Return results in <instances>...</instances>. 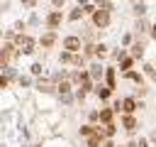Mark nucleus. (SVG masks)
<instances>
[{"label":"nucleus","instance_id":"nucleus-37","mask_svg":"<svg viewBox=\"0 0 156 147\" xmlns=\"http://www.w3.org/2000/svg\"><path fill=\"white\" fill-rule=\"evenodd\" d=\"M149 142H151L149 137H139V140H136V147H149Z\"/></svg>","mask_w":156,"mask_h":147},{"label":"nucleus","instance_id":"nucleus-31","mask_svg":"<svg viewBox=\"0 0 156 147\" xmlns=\"http://www.w3.org/2000/svg\"><path fill=\"white\" fill-rule=\"evenodd\" d=\"M39 22H41V20H39V15H37V10H32V15L27 17V24H29V27H37Z\"/></svg>","mask_w":156,"mask_h":147},{"label":"nucleus","instance_id":"nucleus-26","mask_svg":"<svg viewBox=\"0 0 156 147\" xmlns=\"http://www.w3.org/2000/svg\"><path fill=\"white\" fill-rule=\"evenodd\" d=\"M95 130H98V125L88 123V125H80V130H78V132H80V137H90V135H93Z\"/></svg>","mask_w":156,"mask_h":147},{"label":"nucleus","instance_id":"nucleus-44","mask_svg":"<svg viewBox=\"0 0 156 147\" xmlns=\"http://www.w3.org/2000/svg\"><path fill=\"white\" fill-rule=\"evenodd\" d=\"M129 2H139V0H129Z\"/></svg>","mask_w":156,"mask_h":147},{"label":"nucleus","instance_id":"nucleus-23","mask_svg":"<svg viewBox=\"0 0 156 147\" xmlns=\"http://www.w3.org/2000/svg\"><path fill=\"white\" fill-rule=\"evenodd\" d=\"M134 64H136V59L129 54L127 59H122V61H119V71H122V74H127V71H132V69H134Z\"/></svg>","mask_w":156,"mask_h":147},{"label":"nucleus","instance_id":"nucleus-1","mask_svg":"<svg viewBox=\"0 0 156 147\" xmlns=\"http://www.w3.org/2000/svg\"><path fill=\"white\" fill-rule=\"evenodd\" d=\"M20 56H22V51L17 49L15 42H2V47H0V66H10Z\"/></svg>","mask_w":156,"mask_h":147},{"label":"nucleus","instance_id":"nucleus-28","mask_svg":"<svg viewBox=\"0 0 156 147\" xmlns=\"http://www.w3.org/2000/svg\"><path fill=\"white\" fill-rule=\"evenodd\" d=\"M102 132H105V137H107V140H112V137L117 135V125H115V123H110V125H102Z\"/></svg>","mask_w":156,"mask_h":147},{"label":"nucleus","instance_id":"nucleus-5","mask_svg":"<svg viewBox=\"0 0 156 147\" xmlns=\"http://www.w3.org/2000/svg\"><path fill=\"white\" fill-rule=\"evenodd\" d=\"M83 47H85V42H83L78 34H66V37L61 39V49H66V51H71V54H80Z\"/></svg>","mask_w":156,"mask_h":147},{"label":"nucleus","instance_id":"nucleus-32","mask_svg":"<svg viewBox=\"0 0 156 147\" xmlns=\"http://www.w3.org/2000/svg\"><path fill=\"white\" fill-rule=\"evenodd\" d=\"M20 2L24 10H37V5H39V0H20Z\"/></svg>","mask_w":156,"mask_h":147},{"label":"nucleus","instance_id":"nucleus-18","mask_svg":"<svg viewBox=\"0 0 156 147\" xmlns=\"http://www.w3.org/2000/svg\"><path fill=\"white\" fill-rule=\"evenodd\" d=\"M115 123V108H100V125H110Z\"/></svg>","mask_w":156,"mask_h":147},{"label":"nucleus","instance_id":"nucleus-6","mask_svg":"<svg viewBox=\"0 0 156 147\" xmlns=\"http://www.w3.org/2000/svg\"><path fill=\"white\" fill-rule=\"evenodd\" d=\"M119 125H122V130H124L129 137H134V135H136V130H139V118H136V115H124V113H122Z\"/></svg>","mask_w":156,"mask_h":147},{"label":"nucleus","instance_id":"nucleus-3","mask_svg":"<svg viewBox=\"0 0 156 147\" xmlns=\"http://www.w3.org/2000/svg\"><path fill=\"white\" fill-rule=\"evenodd\" d=\"M90 22H93V27L95 29H107L110 24H112V12H107V10H102V7H98L95 12H93V17H90Z\"/></svg>","mask_w":156,"mask_h":147},{"label":"nucleus","instance_id":"nucleus-43","mask_svg":"<svg viewBox=\"0 0 156 147\" xmlns=\"http://www.w3.org/2000/svg\"><path fill=\"white\" fill-rule=\"evenodd\" d=\"M117 147H127V145H117Z\"/></svg>","mask_w":156,"mask_h":147},{"label":"nucleus","instance_id":"nucleus-8","mask_svg":"<svg viewBox=\"0 0 156 147\" xmlns=\"http://www.w3.org/2000/svg\"><path fill=\"white\" fill-rule=\"evenodd\" d=\"M151 24H154V22H149L146 17H136V22H134V34H136V39H139V37H149V34H151Z\"/></svg>","mask_w":156,"mask_h":147},{"label":"nucleus","instance_id":"nucleus-40","mask_svg":"<svg viewBox=\"0 0 156 147\" xmlns=\"http://www.w3.org/2000/svg\"><path fill=\"white\" fill-rule=\"evenodd\" d=\"M149 140H151V145L156 147V132H151V135H149Z\"/></svg>","mask_w":156,"mask_h":147},{"label":"nucleus","instance_id":"nucleus-33","mask_svg":"<svg viewBox=\"0 0 156 147\" xmlns=\"http://www.w3.org/2000/svg\"><path fill=\"white\" fill-rule=\"evenodd\" d=\"M88 120H90L93 125H98V123H100V110H90V113H88Z\"/></svg>","mask_w":156,"mask_h":147},{"label":"nucleus","instance_id":"nucleus-35","mask_svg":"<svg viewBox=\"0 0 156 147\" xmlns=\"http://www.w3.org/2000/svg\"><path fill=\"white\" fill-rule=\"evenodd\" d=\"M100 7H102V10H107V12H115V0H105Z\"/></svg>","mask_w":156,"mask_h":147},{"label":"nucleus","instance_id":"nucleus-4","mask_svg":"<svg viewBox=\"0 0 156 147\" xmlns=\"http://www.w3.org/2000/svg\"><path fill=\"white\" fill-rule=\"evenodd\" d=\"M63 22H66V12L63 10H49L44 15V27L46 29H58Z\"/></svg>","mask_w":156,"mask_h":147},{"label":"nucleus","instance_id":"nucleus-19","mask_svg":"<svg viewBox=\"0 0 156 147\" xmlns=\"http://www.w3.org/2000/svg\"><path fill=\"white\" fill-rule=\"evenodd\" d=\"M124 78H127V81H132L134 86H144V78H146V76H144L141 71H134V69H132V71H127V74H124Z\"/></svg>","mask_w":156,"mask_h":147},{"label":"nucleus","instance_id":"nucleus-10","mask_svg":"<svg viewBox=\"0 0 156 147\" xmlns=\"http://www.w3.org/2000/svg\"><path fill=\"white\" fill-rule=\"evenodd\" d=\"M34 88H37V91H41V93H56V81L44 76V78H37Z\"/></svg>","mask_w":156,"mask_h":147},{"label":"nucleus","instance_id":"nucleus-7","mask_svg":"<svg viewBox=\"0 0 156 147\" xmlns=\"http://www.w3.org/2000/svg\"><path fill=\"white\" fill-rule=\"evenodd\" d=\"M56 42H58V32H56V29H46V32L39 37V47H41V49H54Z\"/></svg>","mask_w":156,"mask_h":147},{"label":"nucleus","instance_id":"nucleus-17","mask_svg":"<svg viewBox=\"0 0 156 147\" xmlns=\"http://www.w3.org/2000/svg\"><path fill=\"white\" fill-rule=\"evenodd\" d=\"M146 12H149V5H146V0L132 2V15H134V17H146Z\"/></svg>","mask_w":156,"mask_h":147},{"label":"nucleus","instance_id":"nucleus-42","mask_svg":"<svg viewBox=\"0 0 156 147\" xmlns=\"http://www.w3.org/2000/svg\"><path fill=\"white\" fill-rule=\"evenodd\" d=\"M90 2H95V5H98V7H100V5H102V2H105V0H90Z\"/></svg>","mask_w":156,"mask_h":147},{"label":"nucleus","instance_id":"nucleus-11","mask_svg":"<svg viewBox=\"0 0 156 147\" xmlns=\"http://www.w3.org/2000/svg\"><path fill=\"white\" fill-rule=\"evenodd\" d=\"M93 93L98 96V100H100V103H107V100L112 98V93H115V91H112L107 83H95V91H93Z\"/></svg>","mask_w":156,"mask_h":147},{"label":"nucleus","instance_id":"nucleus-14","mask_svg":"<svg viewBox=\"0 0 156 147\" xmlns=\"http://www.w3.org/2000/svg\"><path fill=\"white\" fill-rule=\"evenodd\" d=\"M144 49H146V44H144V39H136L132 47H129V54L136 59V61H141L144 59Z\"/></svg>","mask_w":156,"mask_h":147},{"label":"nucleus","instance_id":"nucleus-30","mask_svg":"<svg viewBox=\"0 0 156 147\" xmlns=\"http://www.w3.org/2000/svg\"><path fill=\"white\" fill-rule=\"evenodd\" d=\"M17 83H20L22 88H29V86H32V74H20Z\"/></svg>","mask_w":156,"mask_h":147},{"label":"nucleus","instance_id":"nucleus-2","mask_svg":"<svg viewBox=\"0 0 156 147\" xmlns=\"http://www.w3.org/2000/svg\"><path fill=\"white\" fill-rule=\"evenodd\" d=\"M15 44H17V49H20L22 54L32 56V54L37 51V47H39V39H34L29 32H24V34H17V37H15Z\"/></svg>","mask_w":156,"mask_h":147},{"label":"nucleus","instance_id":"nucleus-41","mask_svg":"<svg viewBox=\"0 0 156 147\" xmlns=\"http://www.w3.org/2000/svg\"><path fill=\"white\" fill-rule=\"evenodd\" d=\"M102 147H117V145H115L112 140H105V145H102Z\"/></svg>","mask_w":156,"mask_h":147},{"label":"nucleus","instance_id":"nucleus-16","mask_svg":"<svg viewBox=\"0 0 156 147\" xmlns=\"http://www.w3.org/2000/svg\"><path fill=\"white\" fill-rule=\"evenodd\" d=\"M56 93L63 98V96H73V83L68 81V78H63V81H58L56 83Z\"/></svg>","mask_w":156,"mask_h":147},{"label":"nucleus","instance_id":"nucleus-9","mask_svg":"<svg viewBox=\"0 0 156 147\" xmlns=\"http://www.w3.org/2000/svg\"><path fill=\"white\" fill-rule=\"evenodd\" d=\"M105 69H107V66H102L100 61H93V64L88 66V74H90V78H93L95 83H102V81H105Z\"/></svg>","mask_w":156,"mask_h":147},{"label":"nucleus","instance_id":"nucleus-12","mask_svg":"<svg viewBox=\"0 0 156 147\" xmlns=\"http://www.w3.org/2000/svg\"><path fill=\"white\" fill-rule=\"evenodd\" d=\"M136 110H139V100H136L134 96L122 98V113H124V115H134Z\"/></svg>","mask_w":156,"mask_h":147},{"label":"nucleus","instance_id":"nucleus-29","mask_svg":"<svg viewBox=\"0 0 156 147\" xmlns=\"http://www.w3.org/2000/svg\"><path fill=\"white\" fill-rule=\"evenodd\" d=\"M141 74H144L146 78H151V81H156V69H154L151 64H144V66H141Z\"/></svg>","mask_w":156,"mask_h":147},{"label":"nucleus","instance_id":"nucleus-15","mask_svg":"<svg viewBox=\"0 0 156 147\" xmlns=\"http://www.w3.org/2000/svg\"><path fill=\"white\" fill-rule=\"evenodd\" d=\"M117 71H119V69H115V66H107V69H105V83H107L112 91L117 88Z\"/></svg>","mask_w":156,"mask_h":147},{"label":"nucleus","instance_id":"nucleus-22","mask_svg":"<svg viewBox=\"0 0 156 147\" xmlns=\"http://www.w3.org/2000/svg\"><path fill=\"white\" fill-rule=\"evenodd\" d=\"M107 54H110V47H107L105 42H98V44H95V59L100 61V59H105Z\"/></svg>","mask_w":156,"mask_h":147},{"label":"nucleus","instance_id":"nucleus-34","mask_svg":"<svg viewBox=\"0 0 156 147\" xmlns=\"http://www.w3.org/2000/svg\"><path fill=\"white\" fill-rule=\"evenodd\" d=\"M51 2V10H63L66 7V0H49Z\"/></svg>","mask_w":156,"mask_h":147},{"label":"nucleus","instance_id":"nucleus-27","mask_svg":"<svg viewBox=\"0 0 156 147\" xmlns=\"http://www.w3.org/2000/svg\"><path fill=\"white\" fill-rule=\"evenodd\" d=\"M29 74H32V76H39V78H41V74H44V64H41V61H34V64L29 66Z\"/></svg>","mask_w":156,"mask_h":147},{"label":"nucleus","instance_id":"nucleus-25","mask_svg":"<svg viewBox=\"0 0 156 147\" xmlns=\"http://www.w3.org/2000/svg\"><path fill=\"white\" fill-rule=\"evenodd\" d=\"M0 69H2V76H5V78H10V81L20 78V76H17V71H15V64H10V66H0Z\"/></svg>","mask_w":156,"mask_h":147},{"label":"nucleus","instance_id":"nucleus-36","mask_svg":"<svg viewBox=\"0 0 156 147\" xmlns=\"http://www.w3.org/2000/svg\"><path fill=\"white\" fill-rule=\"evenodd\" d=\"M0 88H2V91H7V88H10V78L0 76Z\"/></svg>","mask_w":156,"mask_h":147},{"label":"nucleus","instance_id":"nucleus-13","mask_svg":"<svg viewBox=\"0 0 156 147\" xmlns=\"http://www.w3.org/2000/svg\"><path fill=\"white\" fill-rule=\"evenodd\" d=\"M85 17V10L80 7V5H76V7H71L68 12H66V22H80Z\"/></svg>","mask_w":156,"mask_h":147},{"label":"nucleus","instance_id":"nucleus-24","mask_svg":"<svg viewBox=\"0 0 156 147\" xmlns=\"http://www.w3.org/2000/svg\"><path fill=\"white\" fill-rule=\"evenodd\" d=\"M95 44L98 42H85V47H83V56L85 59H95Z\"/></svg>","mask_w":156,"mask_h":147},{"label":"nucleus","instance_id":"nucleus-20","mask_svg":"<svg viewBox=\"0 0 156 147\" xmlns=\"http://www.w3.org/2000/svg\"><path fill=\"white\" fill-rule=\"evenodd\" d=\"M129 56V49H124V47H117V49H112L110 51V59L115 61V64H119L122 59H127Z\"/></svg>","mask_w":156,"mask_h":147},{"label":"nucleus","instance_id":"nucleus-38","mask_svg":"<svg viewBox=\"0 0 156 147\" xmlns=\"http://www.w3.org/2000/svg\"><path fill=\"white\" fill-rule=\"evenodd\" d=\"M149 37H151V39H154V42H156V22H154V24H151V34H149Z\"/></svg>","mask_w":156,"mask_h":147},{"label":"nucleus","instance_id":"nucleus-21","mask_svg":"<svg viewBox=\"0 0 156 147\" xmlns=\"http://www.w3.org/2000/svg\"><path fill=\"white\" fill-rule=\"evenodd\" d=\"M73 59H76V54L61 49V54H58V64H61V66H73Z\"/></svg>","mask_w":156,"mask_h":147},{"label":"nucleus","instance_id":"nucleus-39","mask_svg":"<svg viewBox=\"0 0 156 147\" xmlns=\"http://www.w3.org/2000/svg\"><path fill=\"white\" fill-rule=\"evenodd\" d=\"M88 2H90V0H76V5H80V7H85Z\"/></svg>","mask_w":156,"mask_h":147}]
</instances>
